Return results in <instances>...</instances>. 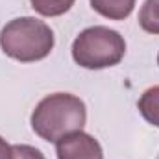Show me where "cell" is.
Segmentation results:
<instances>
[{"mask_svg":"<svg viewBox=\"0 0 159 159\" xmlns=\"http://www.w3.org/2000/svg\"><path fill=\"white\" fill-rule=\"evenodd\" d=\"M137 107L148 124L159 128V85L150 87L143 93V96L137 102Z\"/></svg>","mask_w":159,"mask_h":159,"instance_id":"obj_6","label":"cell"},{"mask_svg":"<svg viewBox=\"0 0 159 159\" xmlns=\"http://www.w3.org/2000/svg\"><path fill=\"white\" fill-rule=\"evenodd\" d=\"M157 65H159V54H157Z\"/></svg>","mask_w":159,"mask_h":159,"instance_id":"obj_11","label":"cell"},{"mask_svg":"<svg viewBox=\"0 0 159 159\" xmlns=\"http://www.w3.org/2000/svg\"><path fill=\"white\" fill-rule=\"evenodd\" d=\"M139 24L144 32L159 35V0H144L139 11Z\"/></svg>","mask_w":159,"mask_h":159,"instance_id":"obj_7","label":"cell"},{"mask_svg":"<svg viewBox=\"0 0 159 159\" xmlns=\"http://www.w3.org/2000/svg\"><path fill=\"white\" fill-rule=\"evenodd\" d=\"M91 7L109 20H124L131 15L135 0H91Z\"/></svg>","mask_w":159,"mask_h":159,"instance_id":"obj_5","label":"cell"},{"mask_svg":"<svg viewBox=\"0 0 159 159\" xmlns=\"http://www.w3.org/2000/svg\"><path fill=\"white\" fill-rule=\"evenodd\" d=\"M30 122L32 129L43 141L57 143L59 139L83 129L87 107L81 98L70 93H54L35 106Z\"/></svg>","mask_w":159,"mask_h":159,"instance_id":"obj_1","label":"cell"},{"mask_svg":"<svg viewBox=\"0 0 159 159\" xmlns=\"http://www.w3.org/2000/svg\"><path fill=\"white\" fill-rule=\"evenodd\" d=\"M126 54V41L117 30L107 26L85 28L72 43V59L80 67L100 70L115 67Z\"/></svg>","mask_w":159,"mask_h":159,"instance_id":"obj_3","label":"cell"},{"mask_svg":"<svg viewBox=\"0 0 159 159\" xmlns=\"http://www.w3.org/2000/svg\"><path fill=\"white\" fill-rule=\"evenodd\" d=\"M11 159H46L39 148L30 144H11Z\"/></svg>","mask_w":159,"mask_h":159,"instance_id":"obj_9","label":"cell"},{"mask_svg":"<svg viewBox=\"0 0 159 159\" xmlns=\"http://www.w3.org/2000/svg\"><path fill=\"white\" fill-rule=\"evenodd\" d=\"M30 4L43 17H59L74 6V0H30Z\"/></svg>","mask_w":159,"mask_h":159,"instance_id":"obj_8","label":"cell"},{"mask_svg":"<svg viewBox=\"0 0 159 159\" xmlns=\"http://www.w3.org/2000/svg\"><path fill=\"white\" fill-rule=\"evenodd\" d=\"M57 159H104V152L100 143L85 133L74 131L56 143Z\"/></svg>","mask_w":159,"mask_h":159,"instance_id":"obj_4","label":"cell"},{"mask_svg":"<svg viewBox=\"0 0 159 159\" xmlns=\"http://www.w3.org/2000/svg\"><path fill=\"white\" fill-rule=\"evenodd\" d=\"M0 159H11V144L6 143V139L0 137Z\"/></svg>","mask_w":159,"mask_h":159,"instance_id":"obj_10","label":"cell"},{"mask_svg":"<svg viewBox=\"0 0 159 159\" xmlns=\"http://www.w3.org/2000/svg\"><path fill=\"white\" fill-rule=\"evenodd\" d=\"M54 32L35 17H19L9 20L0 32L2 52L20 63L44 59L54 48Z\"/></svg>","mask_w":159,"mask_h":159,"instance_id":"obj_2","label":"cell"}]
</instances>
